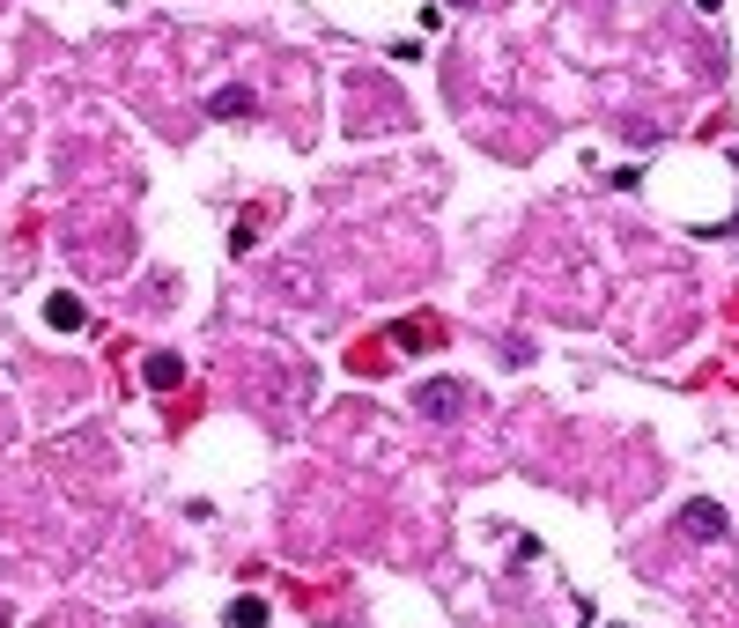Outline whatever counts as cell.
<instances>
[{
    "mask_svg": "<svg viewBox=\"0 0 739 628\" xmlns=\"http://www.w3.org/2000/svg\"><path fill=\"white\" fill-rule=\"evenodd\" d=\"M688 540H732V518H725V503H710V496H695V503H680V518H673Z\"/></svg>",
    "mask_w": 739,
    "mask_h": 628,
    "instance_id": "cell-1",
    "label": "cell"
},
{
    "mask_svg": "<svg viewBox=\"0 0 739 628\" xmlns=\"http://www.w3.org/2000/svg\"><path fill=\"white\" fill-rule=\"evenodd\" d=\"M267 281H274L289 303H318V296H326V289H318V274H311V266H296V259H274V266H267Z\"/></svg>",
    "mask_w": 739,
    "mask_h": 628,
    "instance_id": "cell-2",
    "label": "cell"
},
{
    "mask_svg": "<svg viewBox=\"0 0 739 628\" xmlns=\"http://www.w3.org/2000/svg\"><path fill=\"white\" fill-rule=\"evenodd\" d=\"M45 326H52V333H82V326H89V311H82V296H67V289H52V296H45Z\"/></svg>",
    "mask_w": 739,
    "mask_h": 628,
    "instance_id": "cell-3",
    "label": "cell"
},
{
    "mask_svg": "<svg viewBox=\"0 0 739 628\" xmlns=\"http://www.w3.org/2000/svg\"><path fill=\"white\" fill-rule=\"evenodd\" d=\"M414 407H422V414H437V422H444V414H459V407H466V392L451 385V377H429V385L414 392Z\"/></svg>",
    "mask_w": 739,
    "mask_h": 628,
    "instance_id": "cell-4",
    "label": "cell"
},
{
    "mask_svg": "<svg viewBox=\"0 0 739 628\" xmlns=\"http://www.w3.org/2000/svg\"><path fill=\"white\" fill-rule=\"evenodd\" d=\"M222 628H267V599H259V592H237L230 606H222Z\"/></svg>",
    "mask_w": 739,
    "mask_h": 628,
    "instance_id": "cell-5",
    "label": "cell"
},
{
    "mask_svg": "<svg viewBox=\"0 0 739 628\" xmlns=\"http://www.w3.org/2000/svg\"><path fill=\"white\" fill-rule=\"evenodd\" d=\"M207 111H215V119H252L259 97H252V89H215V97H207Z\"/></svg>",
    "mask_w": 739,
    "mask_h": 628,
    "instance_id": "cell-6",
    "label": "cell"
},
{
    "mask_svg": "<svg viewBox=\"0 0 739 628\" xmlns=\"http://www.w3.org/2000/svg\"><path fill=\"white\" fill-rule=\"evenodd\" d=\"M148 385H156V392H178V385H185V363H178V355H148Z\"/></svg>",
    "mask_w": 739,
    "mask_h": 628,
    "instance_id": "cell-7",
    "label": "cell"
},
{
    "mask_svg": "<svg viewBox=\"0 0 739 628\" xmlns=\"http://www.w3.org/2000/svg\"><path fill=\"white\" fill-rule=\"evenodd\" d=\"M695 8H717V0H695Z\"/></svg>",
    "mask_w": 739,
    "mask_h": 628,
    "instance_id": "cell-8",
    "label": "cell"
},
{
    "mask_svg": "<svg viewBox=\"0 0 739 628\" xmlns=\"http://www.w3.org/2000/svg\"><path fill=\"white\" fill-rule=\"evenodd\" d=\"M606 628H621V621H606Z\"/></svg>",
    "mask_w": 739,
    "mask_h": 628,
    "instance_id": "cell-9",
    "label": "cell"
}]
</instances>
